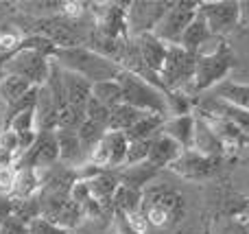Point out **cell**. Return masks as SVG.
Listing matches in <instances>:
<instances>
[{
    "label": "cell",
    "mask_w": 249,
    "mask_h": 234,
    "mask_svg": "<svg viewBox=\"0 0 249 234\" xmlns=\"http://www.w3.org/2000/svg\"><path fill=\"white\" fill-rule=\"evenodd\" d=\"M59 68L74 72L79 77H83L86 81H90L92 86L103 81H116V77L121 74V66L109 61L107 57L94 53L88 46H74V48H59L53 55Z\"/></svg>",
    "instance_id": "1"
},
{
    "label": "cell",
    "mask_w": 249,
    "mask_h": 234,
    "mask_svg": "<svg viewBox=\"0 0 249 234\" xmlns=\"http://www.w3.org/2000/svg\"><path fill=\"white\" fill-rule=\"evenodd\" d=\"M186 215V201L179 191L168 186H146L142 191L140 219L146 226L158 230H168L177 226Z\"/></svg>",
    "instance_id": "2"
},
{
    "label": "cell",
    "mask_w": 249,
    "mask_h": 234,
    "mask_svg": "<svg viewBox=\"0 0 249 234\" xmlns=\"http://www.w3.org/2000/svg\"><path fill=\"white\" fill-rule=\"evenodd\" d=\"M116 81L123 88V101L131 108L140 109L146 114H158V116L168 118V92H164L162 88H158L155 83H149L146 79L138 77L133 72L121 70V74L116 77Z\"/></svg>",
    "instance_id": "3"
},
{
    "label": "cell",
    "mask_w": 249,
    "mask_h": 234,
    "mask_svg": "<svg viewBox=\"0 0 249 234\" xmlns=\"http://www.w3.org/2000/svg\"><path fill=\"white\" fill-rule=\"evenodd\" d=\"M234 57L232 48L225 42L216 44L210 51H203L197 55V70H195V83H193V94H201V92H212L219 83L228 79L230 70L234 68Z\"/></svg>",
    "instance_id": "4"
},
{
    "label": "cell",
    "mask_w": 249,
    "mask_h": 234,
    "mask_svg": "<svg viewBox=\"0 0 249 234\" xmlns=\"http://www.w3.org/2000/svg\"><path fill=\"white\" fill-rule=\"evenodd\" d=\"M51 57L42 55L37 51H31V48H18L13 55L4 57L0 61V74H13V77L29 81L31 86L42 88L51 77Z\"/></svg>",
    "instance_id": "5"
},
{
    "label": "cell",
    "mask_w": 249,
    "mask_h": 234,
    "mask_svg": "<svg viewBox=\"0 0 249 234\" xmlns=\"http://www.w3.org/2000/svg\"><path fill=\"white\" fill-rule=\"evenodd\" d=\"M199 13V2H171L166 9V13L162 16V20L158 22L153 35L160 37L168 46H179L181 37H184L186 29L190 26V22L195 20V16Z\"/></svg>",
    "instance_id": "6"
},
{
    "label": "cell",
    "mask_w": 249,
    "mask_h": 234,
    "mask_svg": "<svg viewBox=\"0 0 249 234\" xmlns=\"http://www.w3.org/2000/svg\"><path fill=\"white\" fill-rule=\"evenodd\" d=\"M195 70H197V55L184 51L181 46H168L160 81L166 92H181L186 83H195Z\"/></svg>",
    "instance_id": "7"
},
{
    "label": "cell",
    "mask_w": 249,
    "mask_h": 234,
    "mask_svg": "<svg viewBox=\"0 0 249 234\" xmlns=\"http://www.w3.org/2000/svg\"><path fill=\"white\" fill-rule=\"evenodd\" d=\"M59 164V140H57V131H37L33 147L24 151L18 160V169H33L37 173L53 169Z\"/></svg>",
    "instance_id": "8"
},
{
    "label": "cell",
    "mask_w": 249,
    "mask_h": 234,
    "mask_svg": "<svg viewBox=\"0 0 249 234\" xmlns=\"http://www.w3.org/2000/svg\"><path fill=\"white\" fill-rule=\"evenodd\" d=\"M127 149H129L127 136L121 134V131H107L99 140V144L92 149L88 164H92L99 171H118L124 166Z\"/></svg>",
    "instance_id": "9"
},
{
    "label": "cell",
    "mask_w": 249,
    "mask_h": 234,
    "mask_svg": "<svg viewBox=\"0 0 249 234\" xmlns=\"http://www.w3.org/2000/svg\"><path fill=\"white\" fill-rule=\"evenodd\" d=\"M199 13L208 22L214 37H223L241 26V11L236 0H206L199 2Z\"/></svg>",
    "instance_id": "10"
},
{
    "label": "cell",
    "mask_w": 249,
    "mask_h": 234,
    "mask_svg": "<svg viewBox=\"0 0 249 234\" xmlns=\"http://www.w3.org/2000/svg\"><path fill=\"white\" fill-rule=\"evenodd\" d=\"M223 162H225L223 158H208L197 153L195 149H188V151H184L173 162L171 171L184 180L203 182V180H210L214 175H219L221 169H223Z\"/></svg>",
    "instance_id": "11"
},
{
    "label": "cell",
    "mask_w": 249,
    "mask_h": 234,
    "mask_svg": "<svg viewBox=\"0 0 249 234\" xmlns=\"http://www.w3.org/2000/svg\"><path fill=\"white\" fill-rule=\"evenodd\" d=\"M171 2H131L127 4V29L129 37H140L144 33H153L158 22L166 13Z\"/></svg>",
    "instance_id": "12"
},
{
    "label": "cell",
    "mask_w": 249,
    "mask_h": 234,
    "mask_svg": "<svg viewBox=\"0 0 249 234\" xmlns=\"http://www.w3.org/2000/svg\"><path fill=\"white\" fill-rule=\"evenodd\" d=\"M195 112L208 114V116H223V118H228V121H232L234 125H238L245 134H249V112L247 109H241L232 103H225V101H221L219 96H214L212 92L199 101Z\"/></svg>",
    "instance_id": "13"
},
{
    "label": "cell",
    "mask_w": 249,
    "mask_h": 234,
    "mask_svg": "<svg viewBox=\"0 0 249 234\" xmlns=\"http://www.w3.org/2000/svg\"><path fill=\"white\" fill-rule=\"evenodd\" d=\"M138 48H140V55L144 66L149 68L151 74L160 79L162 74V68L166 64V55H168V44H164L160 37H155L153 33H144L140 37H136Z\"/></svg>",
    "instance_id": "14"
},
{
    "label": "cell",
    "mask_w": 249,
    "mask_h": 234,
    "mask_svg": "<svg viewBox=\"0 0 249 234\" xmlns=\"http://www.w3.org/2000/svg\"><path fill=\"white\" fill-rule=\"evenodd\" d=\"M197 116V125H195V140H193V149L201 156L208 158H223L225 160V153H228V147L223 144V140L214 134L210 125H208L206 118H201L199 114Z\"/></svg>",
    "instance_id": "15"
},
{
    "label": "cell",
    "mask_w": 249,
    "mask_h": 234,
    "mask_svg": "<svg viewBox=\"0 0 249 234\" xmlns=\"http://www.w3.org/2000/svg\"><path fill=\"white\" fill-rule=\"evenodd\" d=\"M61 74V83H64V92H66V101H68L70 108L79 109V112H86L88 103L92 99V83L86 81L83 77L74 72H68V70L59 68Z\"/></svg>",
    "instance_id": "16"
},
{
    "label": "cell",
    "mask_w": 249,
    "mask_h": 234,
    "mask_svg": "<svg viewBox=\"0 0 249 234\" xmlns=\"http://www.w3.org/2000/svg\"><path fill=\"white\" fill-rule=\"evenodd\" d=\"M57 140H59V164L68 169H79L88 164V153L81 144L79 131H61L57 129Z\"/></svg>",
    "instance_id": "17"
},
{
    "label": "cell",
    "mask_w": 249,
    "mask_h": 234,
    "mask_svg": "<svg viewBox=\"0 0 249 234\" xmlns=\"http://www.w3.org/2000/svg\"><path fill=\"white\" fill-rule=\"evenodd\" d=\"M195 125H197V116H195V112L181 114V116H171V118H166V123H164L162 134L168 136L171 140H175L184 151H188V149H193Z\"/></svg>",
    "instance_id": "18"
},
{
    "label": "cell",
    "mask_w": 249,
    "mask_h": 234,
    "mask_svg": "<svg viewBox=\"0 0 249 234\" xmlns=\"http://www.w3.org/2000/svg\"><path fill=\"white\" fill-rule=\"evenodd\" d=\"M199 116L206 118L208 125L214 129V134L223 140V144L228 149H243L249 144V134H245V131L238 125H234L232 121H228V118H223V116H208V114H199Z\"/></svg>",
    "instance_id": "19"
},
{
    "label": "cell",
    "mask_w": 249,
    "mask_h": 234,
    "mask_svg": "<svg viewBox=\"0 0 249 234\" xmlns=\"http://www.w3.org/2000/svg\"><path fill=\"white\" fill-rule=\"evenodd\" d=\"M214 39V35H212L210 26H208V22L203 20L201 13H197L195 16V20L190 22V26L186 29L184 37H181L179 46L184 48V51L193 53V55H199L201 51H206V46Z\"/></svg>",
    "instance_id": "20"
},
{
    "label": "cell",
    "mask_w": 249,
    "mask_h": 234,
    "mask_svg": "<svg viewBox=\"0 0 249 234\" xmlns=\"http://www.w3.org/2000/svg\"><path fill=\"white\" fill-rule=\"evenodd\" d=\"M184 153V149L179 147V144L175 143V140H171L168 136L160 134L155 136L153 140H151V153H149V162L155 166V169H171L173 162L177 160V158Z\"/></svg>",
    "instance_id": "21"
},
{
    "label": "cell",
    "mask_w": 249,
    "mask_h": 234,
    "mask_svg": "<svg viewBox=\"0 0 249 234\" xmlns=\"http://www.w3.org/2000/svg\"><path fill=\"white\" fill-rule=\"evenodd\" d=\"M86 182H88V188H90L92 197H94L103 208L112 204L114 195H116L118 186H121L116 171H99V173H94L92 178H88Z\"/></svg>",
    "instance_id": "22"
},
{
    "label": "cell",
    "mask_w": 249,
    "mask_h": 234,
    "mask_svg": "<svg viewBox=\"0 0 249 234\" xmlns=\"http://www.w3.org/2000/svg\"><path fill=\"white\" fill-rule=\"evenodd\" d=\"M212 94L219 96L225 103H232L241 109L249 112V83H241V81H232V79H225L223 83L212 90Z\"/></svg>",
    "instance_id": "23"
},
{
    "label": "cell",
    "mask_w": 249,
    "mask_h": 234,
    "mask_svg": "<svg viewBox=\"0 0 249 234\" xmlns=\"http://www.w3.org/2000/svg\"><path fill=\"white\" fill-rule=\"evenodd\" d=\"M166 118L158 116V114H144L131 129L127 131V140H153L155 136L162 134Z\"/></svg>",
    "instance_id": "24"
},
{
    "label": "cell",
    "mask_w": 249,
    "mask_h": 234,
    "mask_svg": "<svg viewBox=\"0 0 249 234\" xmlns=\"http://www.w3.org/2000/svg\"><path fill=\"white\" fill-rule=\"evenodd\" d=\"M112 206L116 208V213L124 215V217H136V215H140V208H142V191L121 184L116 195H114Z\"/></svg>",
    "instance_id": "25"
},
{
    "label": "cell",
    "mask_w": 249,
    "mask_h": 234,
    "mask_svg": "<svg viewBox=\"0 0 249 234\" xmlns=\"http://www.w3.org/2000/svg\"><path fill=\"white\" fill-rule=\"evenodd\" d=\"M35 86H31L29 81L13 74H0V101L4 103V108L13 105L16 101H20L24 94H29Z\"/></svg>",
    "instance_id": "26"
},
{
    "label": "cell",
    "mask_w": 249,
    "mask_h": 234,
    "mask_svg": "<svg viewBox=\"0 0 249 234\" xmlns=\"http://www.w3.org/2000/svg\"><path fill=\"white\" fill-rule=\"evenodd\" d=\"M42 191V175L33 169H18L16 188H13V199H31L39 195Z\"/></svg>",
    "instance_id": "27"
},
{
    "label": "cell",
    "mask_w": 249,
    "mask_h": 234,
    "mask_svg": "<svg viewBox=\"0 0 249 234\" xmlns=\"http://www.w3.org/2000/svg\"><path fill=\"white\" fill-rule=\"evenodd\" d=\"M146 112H140V109L131 108L127 103H121L118 108H114L109 112V131H121V134H127Z\"/></svg>",
    "instance_id": "28"
},
{
    "label": "cell",
    "mask_w": 249,
    "mask_h": 234,
    "mask_svg": "<svg viewBox=\"0 0 249 234\" xmlns=\"http://www.w3.org/2000/svg\"><path fill=\"white\" fill-rule=\"evenodd\" d=\"M92 96H94L101 105H105L109 112H112L114 108H118L121 103H124L123 101V88H121L118 81H103V83L92 86Z\"/></svg>",
    "instance_id": "29"
},
{
    "label": "cell",
    "mask_w": 249,
    "mask_h": 234,
    "mask_svg": "<svg viewBox=\"0 0 249 234\" xmlns=\"http://www.w3.org/2000/svg\"><path fill=\"white\" fill-rule=\"evenodd\" d=\"M149 153H151V140H129L124 166L144 164V162H149Z\"/></svg>",
    "instance_id": "30"
},
{
    "label": "cell",
    "mask_w": 249,
    "mask_h": 234,
    "mask_svg": "<svg viewBox=\"0 0 249 234\" xmlns=\"http://www.w3.org/2000/svg\"><path fill=\"white\" fill-rule=\"evenodd\" d=\"M18 180V166H0V195H13Z\"/></svg>",
    "instance_id": "31"
},
{
    "label": "cell",
    "mask_w": 249,
    "mask_h": 234,
    "mask_svg": "<svg viewBox=\"0 0 249 234\" xmlns=\"http://www.w3.org/2000/svg\"><path fill=\"white\" fill-rule=\"evenodd\" d=\"M29 234H68V230L59 228L57 223L48 221V219L39 217V219H35V221L29 223Z\"/></svg>",
    "instance_id": "32"
},
{
    "label": "cell",
    "mask_w": 249,
    "mask_h": 234,
    "mask_svg": "<svg viewBox=\"0 0 249 234\" xmlns=\"http://www.w3.org/2000/svg\"><path fill=\"white\" fill-rule=\"evenodd\" d=\"M22 37L18 33H11V31H0V53H4V57L13 55V53L20 48Z\"/></svg>",
    "instance_id": "33"
},
{
    "label": "cell",
    "mask_w": 249,
    "mask_h": 234,
    "mask_svg": "<svg viewBox=\"0 0 249 234\" xmlns=\"http://www.w3.org/2000/svg\"><path fill=\"white\" fill-rule=\"evenodd\" d=\"M219 234H249L247 221L243 217H228L223 223H221Z\"/></svg>",
    "instance_id": "34"
},
{
    "label": "cell",
    "mask_w": 249,
    "mask_h": 234,
    "mask_svg": "<svg viewBox=\"0 0 249 234\" xmlns=\"http://www.w3.org/2000/svg\"><path fill=\"white\" fill-rule=\"evenodd\" d=\"M0 234H29V223L18 219L16 215H11V217L0 226Z\"/></svg>",
    "instance_id": "35"
},
{
    "label": "cell",
    "mask_w": 249,
    "mask_h": 234,
    "mask_svg": "<svg viewBox=\"0 0 249 234\" xmlns=\"http://www.w3.org/2000/svg\"><path fill=\"white\" fill-rule=\"evenodd\" d=\"M13 215V197L0 195V226Z\"/></svg>",
    "instance_id": "36"
},
{
    "label": "cell",
    "mask_w": 249,
    "mask_h": 234,
    "mask_svg": "<svg viewBox=\"0 0 249 234\" xmlns=\"http://www.w3.org/2000/svg\"><path fill=\"white\" fill-rule=\"evenodd\" d=\"M238 11H241V26H249V0L238 2Z\"/></svg>",
    "instance_id": "37"
},
{
    "label": "cell",
    "mask_w": 249,
    "mask_h": 234,
    "mask_svg": "<svg viewBox=\"0 0 249 234\" xmlns=\"http://www.w3.org/2000/svg\"><path fill=\"white\" fill-rule=\"evenodd\" d=\"M241 217H243V219H249V204H247V208L243 210V215H241Z\"/></svg>",
    "instance_id": "38"
},
{
    "label": "cell",
    "mask_w": 249,
    "mask_h": 234,
    "mask_svg": "<svg viewBox=\"0 0 249 234\" xmlns=\"http://www.w3.org/2000/svg\"><path fill=\"white\" fill-rule=\"evenodd\" d=\"M245 221H247V230H249V219H245Z\"/></svg>",
    "instance_id": "39"
}]
</instances>
